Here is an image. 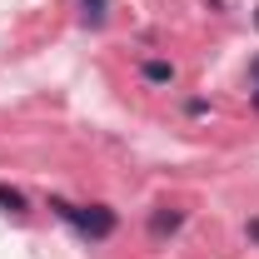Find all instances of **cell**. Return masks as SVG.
<instances>
[{
  "label": "cell",
  "mask_w": 259,
  "mask_h": 259,
  "mask_svg": "<svg viewBox=\"0 0 259 259\" xmlns=\"http://www.w3.org/2000/svg\"><path fill=\"white\" fill-rule=\"evenodd\" d=\"M249 85H254V90H249V100H254V110H259V55L249 60Z\"/></svg>",
  "instance_id": "8992f818"
},
{
  "label": "cell",
  "mask_w": 259,
  "mask_h": 259,
  "mask_svg": "<svg viewBox=\"0 0 259 259\" xmlns=\"http://www.w3.org/2000/svg\"><path fill=\"white\" fill-rule=\"evenodd\" d=\"M105 15H110V0H80V20L85 25H105Z\"/></svg>",
  "instance_id": "5b68a950"
},
{
  "label": "cell",
  "mask_w": 259,
  "mask_h": 259,
  "mask_svg": "<svg viewBox=\"0 0 259 259\" xmlns=\"http://www.w3.org/2000/svg\"><path fill=\"white\" fill-rule=\"evenodd\" d=\"M244 239H249V244H254V249H259V214H254V220H249V225H244Z\"/></svg>",
  "instance_id": "52a82bcc"
},
{
  "label": "cell",
  "mask_w": 259,
  "mask_h": 259,
  "mask_svg": "<svg viewBox=\"0 0 259 259\" xmlns=\"http://www.w3.org/2000/svg\"><path fill=\"white\" fill-rule=\"evenodd\" d=\"M50 209H55V220L75 229L80 239H90V244H105L115 225H120V214L110 209V204H70V199H50Z\"/></svg>",
  "instance_id": "6da1fadb"
},
{
  "label": "cell",
  "mask_w": 259,
  "mask_h": 259,
  "mask_svg": "<svg viewBox=\"0 0 259 259\" xmlns=\"http://www.w3.org/2000/svg\"><path fill=\"white\" fill-rule=\"evenodd\" d=\"M0 209H5V214H15V220H25V214H30V199H25V190H15V185H0Z\"/></svg>",
  "instance_id": "277c9868"
},
{
  "label": "cell",
  "mask_w": 259,
  "mask_h": 259,
  "mask_svg": "<svg viewBox=\"0 0 259 259\" xmlns=\"http://www.w3.org/2000/svg\"><path fill=\"white\" fill-rule=\"evenodd\" d=\"M185 229V209H169V204H160L155 214H150V234L155 239H164V234H180Z\"/></svg>",
  "instance_id": "3957f363"
},
{
  "label": "cell",
  "mask_w": 259,
  "mask_h": 259,
  "mask_svg": "<svg viewBox=\"0 0 259 259\" xmlns=\"http://www.w3.org/2000/svg\"><path fill=\"white\" fill-rule=\"evenodd\" d=\"M140 80H145V85H155V90H169V85L180 80V70H175V60H160V55H155V60L140 65Z\"/></svg>",
  "instance_id": "7a4b0ae2"
}]
</instances>
